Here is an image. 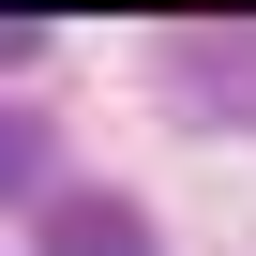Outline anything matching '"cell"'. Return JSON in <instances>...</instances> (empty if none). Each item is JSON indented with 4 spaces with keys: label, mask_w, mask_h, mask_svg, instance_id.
<instances>
[{
    "label": "cell",
    "mask_w": 256,
    "mask_h": 256,
    "mask_svg": "<svg viewBox=\"0 0 256 256\" xmlns=\"http://www.w3.org/2000/svg\"><path fill=\"white\" fill-rule=\"evenodd\" d=\"M151 76H166L181 120H256V30H166Z\"/></svg>",
    "instance_id": "cell-1"
},
{
    "label": "cell",
    "mask_w": 256,
    "mask_h": 256,
    "mask_svg": "<svg viewBox=\"0 0 256 256\" xmlns=\"http://www.w3.org/2000/svg\"><path fill=\"white\" fill-rule=\"evenodd\" d=\"M0 60H46V16H0Z\"/></svg>",
    "instance_id": "cell-4"
},
{
    "label": "cell",
    "mask_w": 256,
    "mask_h": 256,
    "mask_svg": "<svg viewBox=\"0 0 256 256\" xmlns=\"http://www.w3.org/2000/svg\"><path fill=\"white\" fill-rule=\"evenodd\" d=\"M46 196V106H0V211Z\"/></svg>",
    "instance_id": "cell-3"
},
{
    "label": "cell",
    "mask_w": 256,
    "mask_h": 256,
    "mask_svg": "<svg viewBox=\"0 0 256 256\" xmlns=\"http://www.w3.org/2000/svg\"><path fill=\"white\" fill-rule=\"evenodd\" d=\"M30 256H151V211L106 196V181H60V196L30 211Z\"/></svg>",
    "instance_id": "cell-2"
}]
</instances>
